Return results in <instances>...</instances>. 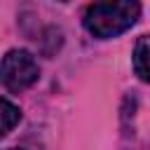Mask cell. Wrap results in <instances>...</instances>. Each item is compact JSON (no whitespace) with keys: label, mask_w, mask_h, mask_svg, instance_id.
<instances>
[{"label":"cell","mask_w":150,"mask_h":150,"mask_svg":"<svg viewBox=\"0 0 150 150\" xmlns=\"http://www.w3.org/2000/svg\"><path fill=\"white\" fill-rule=\"evenodd\" d=\"M141 16L138 2H94L82 14V26L98 40H110L129 30Z\"/></svg>","instance_id":"6da1fadb"},{"label":"cell","mask_w":150,"mask_h":150,"mask_svg":"<svg viewBox=\"0 0 150 150\" xmlns=\"http://www.w3.org/2000/svg\"><path fill=\"white\" fill-rule=\"evenodd\" d=\"M40 77V66L35 56L26 49H9L2 56V87L7 91H23L33 87Z\"/></svg>","instance_id":"7a4b0ae2"},{"label":"cell","mask_w":150,"mask_h":150,"mask_svg":"<svg viewBox=\"0 0 150 150\" xmlns=\"http://www.w3.org/2000/svg\"><path fill=\"white\" fill-rule=\"evenodd\" d=\"M9 150H21V148H9Z\"/></svg>","instance_id":"5b68a950"},{"label":"cell","mask_w":150,"mask_h":150,"mask_svg":"<svg viewBox=\"0 0 150 150\" xmlns=\"http://www.w3.org/2000/svg\"><path fill=\"white\" fill-rule=\"evenodd\" d=\"M131 63H134V73L138 75V80L150 84V35H138L136 38Z\"/></svg>","instance_id":"3957f363"},{"label":"cell","mask_w":150,"mask_h":150,"mask_svg":"<svg viewBox=\"0 0 150 150\" xmlns=\"http://www.w3.org/2000/svg\"><path fill=\"white\" fill-rule=\"evenodd\" d=\"M19 120H21V110L5 96V98H2V134L7 136V134L19 124Z\"/></svg>","instance_id":"277c9868"}]
</instances>
